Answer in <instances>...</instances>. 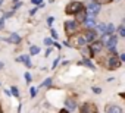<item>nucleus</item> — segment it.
Here are the masks:
<instances>
[{
    "mask_svg": "<svg viewBox=\"0 0 125 113\" xmlns=\"http://www.w3.org/2000/svg\"><path fill=\"white\" fill-rule=\"evenodd\" d=\"M96 2H97L99 5H107V3L112 2V0H96Z\"/></svg>",
    "mask_w": 125,
    "mask_h": 113,
    "instance_id": "obj_25",
    "label": "nucleus"
},
{
    "mask_svg": "<svg viewBox=\"0 0 125 113\" xmlns=\"http://www.w3.org/2000/svg\"><path fill=\"white\" fill-rule=\"evenodd\" d=\"M93 91H94L96 94H100V93H102V88H97V87H94V88H93Z\"/></svg>",
    "mask_w": 125,
    "mask_h": 113,
    "instance_id": "obj_31",
    "label": "nucleus"
},
{
    "mask_svg": "<svg viewBox=\"0 0 125 113\" xmlns=\"http://www.w3.org/2000/svg\"><path fill=\"white\" fill-rule=\"evenodd\" d=\"M119 66H121V59L116 57L115 54H112L109 57V60H107V68L109 69H118Z\"/></svg>",
    "mask_w": 125,
    "mask_h": 113,
    "instance_id": "obj_4",
    "label": "nucleus"
},
{
    "mask_svg": "<svg viewBox=\"0 0 125 113\" xmlns=\"http://www.w3.org/2000/svg\"><path fill=\"white\" fill-rule=\"evenodd\" d=\"M84 38H85L87 43H91V41H94V38H96V32H94L93 29H88V31L84 32Z\"/></svg>",
    "mask_w": 125,
    "mask_h": 113,
    "instance_id": "obj_7",
    "label": "nucleus"
},
{
    "mask_svg": "<svg viewBox=\"0 0 125 113\" xmlns=\"http://www.w3.org/2000/svg\"><path fill=\"white\" fill-rule=\"evenodd\" d=\"M8 43H13V44H18L19 41H21V37L18 35V34H10L8 38H5Z\"/></svg>",
    "mask_w": 125,
    "mask_h": 113,
    "instance_id": "obj_9",
    "label": "nucleus"
},
{
    "mask_svg": "<svg viewBox=\"0 0 125 113\" xmlns=\"http://www.w3.org/2000/svg\"><path fill=\"white\" fill-rule=\"evenodd\" d=\"M2 68H3V65H2V63H0V69H2Z\"/></svg>",
    "mask_w": 125,
    "mask_h": 113,
    "instance_id": "obj_40",
    "label": "nucleus"
},
{
    "mask_svg": "<svg viewBox=\"0 0 125 113\" xmlns=\"http://www.w3.org/2000/svg\"><path fill=\"white\" fill-rule=\"evenodd\" d=\"M97 29L102 32V34H106V29H107V25H104V24H99L97 25Z\"/></svg>",
    "mask_w": 125,
    "mask_h": 113,
    "instance_id": "obj_18",
    "label": "nucleus"
},
{
    "mask_svg": "<svg viewBox=\"0 0 125 113\" xmlns=\"http://www.w3.org/2000/svg\"><path fill=\"white\" fill-rule=\"evenodd\" d=\"M25 79H27V82H28V84L32 81V76L30 75V72H27V74H25Z\"/></svg>",
    "mask_w": 125,
    "mask_h": 113,
    "instance_id": "obj_26",
    "label": "nucleus"
},
{
    "mask_svg": "<svg viewBox=\"0 0 125 113\" xmlns=\"http://www.w3.org/2000/svg\"><path fill=\"white\" fill-rule=\"evenodd\" d=\"M119 59H121V62H125V53H122V54L119 56Z\"/></svg>",
    "mask_w": 125,
    "mask_h": 113,
    "instance_id": "obj_33",
    "label": "nucleus"
},
{
    "mask_svg": "<svg viewBox=\"0 0 125 113\" xmlns=\"http://www.w3.org/2000/svg\"><path fill=\"white\" fill-rule=\"evenodd\" d=\"M102 47H103V43H102V41H94V43L90 46V48H91L93 53H99V51L102 50Z\"/></svg>",
    "mask_w": 125,
    "mask_h": 113,
    "instance_id": "obj_8",
    "label": "nucleus"
},
{
    "mask_svg": "<svg viewBox=\"0 0 125 113\" xmlns=\"http://www.w3.org/2000/svg\"><path fill=\"white\" fill-rule=\"evenodd\" d=\"M75 44H77V46H80V47H85V44H87V41H85V38H84V35H80V37L77 38V41H75Z\"/></svg>",
    "mask_w": 125,
    "mask_h": 113,
    "instance_id": "obj_14",
    "label": "nucleus"
},
{
    "mask_svg": "<svg viewBox=\"0 0 125 113\" xmlns=\"http://www.w3.org/2000/svg\"><path fill=\"white\" fill-rule=\"evenodd\" d=\"M35 12H37V8H34V9H31V10H30V15H34Z\"/></svg>",
    "mask_w": 125,
    "mask_h": 113,
    "instance_id": "obj_35",
    "label": "nucleus"
},
{
    "mask_svg": "<svg viewBox=\"0 0 125 113\" xmlns=\"http://www.w3.org/2000/svg\"><path fill=\"white\" fill-rule=\"evenodd\" d=\"M110 38H112V35H110V34H103V37H102V40H100V41H102L104 46H107V44H109V41H110Z\"/></svg>",
    "mask_w": 125,
    "mask_h": 113,
    "instance_id": "obj_17",
    "label": "nucleus"
},
{
    "mask_svg": "<svg viewBox=\"0 0 125 113\" xmlns=\"http://www.w3.org/2000/svg\"><path fill=\"white\" fill-rule=\"evenodd\" d=\"M2 3H3V0H0V6H2Z\"/></svg>",
    "mask_w": 125,
    "mask_h": 113,
    "instance_id": "obj_39",
    "label": "nucleus"
},
{
    "mask_svg": "<svg viewBox=\"0 0 125 113\" xmlns=\"http://www.w3.org/2000/svg\"><path fill=\"white\" fill-rule=\"evenodd\" d=\"M121 97H124V98H125V93H122V94H121Z\"/></svg>",
    "mask_w": 125,
    "mask_h": 113,
    "instance_id": "obj_38",
    "label": "nucleus"
},
{
    "mask_svg": "<svg viewBox=\"0 0 125 113\" xmlns=\"http://www.w3.org/2000/svg\"><path fill=\"white\" fill-rule=\"evenodd\" d=\"M83 63H84L85 66H88L90 69H94V65H93V63H91V62H90L88 59H84V60H83Z\"/></svg>",
    "mask_w": 125,
    "mask_h": 113,
    "instance_id": "obj_21",
    "label": "nucleus"
},
{
    "mask_svg": "<svg viewBox=\"0 0 125 113\" xmlns=\"http://www.w3.org/2000/svg\"><path fill=\"white\" fill-rule=\"evenodd\" d=\"M0 113H2V106H0Z\"/></svg>",
    "mask_w": 125,
    "mask_h": 113,
    "instance_id": "obj_41",
    "label": "nucleus"
},
{
    "mask_svg": "<svg viewBox=\"0 0 125 113\" xmlns=\"http://www.w3.org/2000/svg\"><path fill=\"white\" fill-rule=\"evenodd\" d=\"M99 10H100V5H99L97 2L88 3V6H87V15H88L90 18H94V16L99 13Z\"/></svg>",
    "mask_w": 125,
    "mask_h": 113,
    "instance_id": "obj_3",
    "label": "nucleus"
},
{
    "mask_svg": "<svg viewBox=\"0 0 125 113\" xmlns=\"http://www.w3.org/2000/svg\"><path fill=\"white\" fill-rule=\"evenodd\" d=\"M124 22H125V19H124Z\"/></svg>",
    "mask_w": 125,
    "mask_h": 113,
    "instance_id": "obj_42",
    "label": "nucleus"
},
{
    "mask_svg": "<svg viewBox=\"0 0 125 113\" xmlns=\"http://www.w3.org/2000/svg\"><path fill=\"white\" fill-rule=\"evenodd\" d=\"M85 27H87V28H93V27H96L94 18H90V16H87V21H85Z\"/></svg>",
    "mask_w": 125,
    "mask_h": 113,
    "instance_id": "obj_15",
    "label": "nucleus"
},
{
    "mask_svg": "<svg viewBox=\"0 0 125 113\" xmlns=\"http://www.w3.org/2000/svg\"><path fill=\"white\" fill-rule=\"evenodd\" d=\"M34 5H38V6H43V0H31Z\"/></svg>",
    "mask_w": 125,
    "mask_h": 113,
    "instance_id": "obj_27",
    "label": "nucleus"
},
{
    "mask_svg": "<svg viewBox=\"0 0 125 113\" xmlns=\"http://www.w3.org/2000/svg\"><path fill=\"white\" fill-rule=\"evenodd\" d=\"M16 62H22L27 65V68H31V60L28 56H21V57H16Z\"/></svg>",
    "mask_w": 125,
    "mask_h": 113,
    "instance_id": "obj_12",
    "label": "nucleus"
},
{
    "mask_svg": "<svg viewBox=\"0 0 125 113\" xmlns=\"http://www.w3.org/2000/svg\"><path fill=\"white\" fill-rule=\"evenodd\" d=\"M10 91H12V94H13L15 97H18V95H19V90H18L16 87H12V90H10Z\"/></svg>",
    "mask_w": 125,
    "mask_h": 113,
    "instance_id": "obj_24",
    "label": "nucleus"
},
{
    "mask_svg": "<svg viewBox=\"0 0 125 113\" xmlns=\"http://www.w3.org/2000/svg\"><path fill=\"white\" fill-rule=\"evenodd\" d=\"M57 63H59V57H56V60H54V62H53V69H54V68H56V65H57Z\"/></svg>",
    "mask_w": 125,
    "mask_h": 113,
    "instance_id": "obj_34",
    "label": "nucleus"
},
{
    "mask_svg": "<svg viewBox=\"0 0 125 113\" xmlns=\"http://www.w3.org/2000/svg\"><path fill=\"white\" fill-rule=\"evenodd\" d=\"M113 31H115V27H113L112 24H109V25H107V29H106V34H110V35H112Z\"/></svg>",
    "mask_w": 125,
    "mask_h": 113,
    "instance_id": "obj_20",
    "label": "nucleus"
},
{
    "mask_svg": "<svg viewBox=\"0 0 125 113\" xmlns=\"http://www.w3.org/2000/svg\"><path fill=\"white\" fill-rule=\"evenodd\" d=\"M81 113H97V106L94 103H84L81 106Z\"/></svg>",
    "mask_w": 125,
    "mask_h": 113,
    "instance_id": "obj_5",
    "label": "nucleus"
},
{
    "mask_svg": "<svg viewBox=\"0 0 125 113\" xmlns=\"http://www.w3.org/2000/svg\"><path fill=\"white\" fill-rule=\"evenodd\" d=\"M50 34H52V37H53V38H54V40H56V38H57V32H56V31H54V29H52V32H50Z\"/></svg>",
    "mask_w": 125,
    "mask_h": 113,
    "instance_id": "obj_30",
    "label": "nucleus"
},
{
    "mask_svg": "<svg viewBox=\"0 0 125 113\" xmlns=\"http://www.w3.org/2000/svg\"><path fill=\"white\" fill-rule=\"evenodd\" d=\"M81 53H83L84 57H88V59H90V57H93V54H94V53L91 51V48H90V47H87V46H85V47H81Z\"/></svg>",
    "mask_w": 125,
    "mask_h": 113,
    "instance_id": "obj_11",
    "label": "nucleus"
},
{
    "mask_svg": "<svg viewBox=\"0 0 125 113\" xmlns=\"http://www.w3.org/2000/svg\"><path fill=\"white\" fill-rule=\"evenodd\" d=\"M63 29H65V34H66L68 37H72V35L78 31V22H77V21H65Z\"/></svg>",
    "mask_w": 125,
    "mask_h": 113,
    "instance_id": "obj_1",
    "label": "nucleus"
},
{
    "mask_svg": "<svg viewBox=\"0 0 125 113\" xmlns=\"http://www.w3.org/2000/svg\"><path fill=\"white\" fill-rule=\"evenodd\" d=\"M116 43H118V40H116V37H115V35H112V38H110V41H109V44H107V48L113 51V50L116 48Z\"/></svg>",
    "mask_w": 125,
    "mask_h": 113,
    "instance_id": "obj_13",
    "label": "nucleus"
},
{
    "mask_svg": "<svg viewBox=\"0 0 125 113\" xmlns=\"http://www.w3.org/2000/svg\"><path fill=\"white\" fill-rule=\"evenodd\" d=\"M53 22H54V18H52V16H50V18L47 19V24H49V25H52Z\"/></svg>",
    "mask_w": 125,
    "mask_h": 113,
    "instance_id": "obj_32",
    "label": "nucleus"
},
{
    "mask_svg": "<svg viewBox=\"0 0 125 113\" xmlns=\"http://www.w3.org/2000/svg\"><path fill=\"white\" fill-rule=\"evenodd\" d=\"M38 51H40V48L37 47V46H31V48H30V53L34 56V54H38Z\"/></svg>",
    "mask_w": 125,
    "mask_h": 113,
    "instance_id": "obj_19",
    "label": "nucleus"
},
{
    "mask_svg": "<svg viewBox=\"0 0 125 113\" xmlns=\"http://www.w3.org/2000/svg\"><path fill=\"white\" fill-rule=\"evenodd\" d=\"M65 104H66V107H68L69 110H74V109L77 107V106H75V101H74L72 98H68V100L65 101Z\"/></svg>",
    "mask_w": 125,
    "mask_h": 113,
    "instance_id": "obj_16",
    "label": "nucleus"
},
{
    "mask_svg": "<svg viewBox=\"0 0 125 113\" xmlns=\"http://www.w3.org/2000/svg\"><path fill=\"white\" fill-rule=\"evenodd\" d=\"M87 9H81L78 13H75V19H77V22L78 24H85V21H87Z\"/></svg>",
    "mask_w": 125,
    "mask_h": 113,
    "instance_id": "obj_6",
    "label": "nucleus"
},
{
    "mask_svg": "<svg viewBox=\"0 0 125 113\" xmlns=\"http://www.w3.org/2000/svg\"><path fill=\"white\" fill-rule=\"evenodd\" d=\"M50 84H52V79H50V78H47V79L41 84V87H50Z\"/></svg>",
    "mask_w": 125,
    "mask_h": 113,
    "instance_id": "obj_23",
    "label": "nucleus"
},
{
    "mask_svg": "<svg viewBox=\"0 0 125 113\" xmlns=\"http://www.w3.org/2000/svg\"><path fill=\"white\" fill-rule=\"evenodd\" d=\"M106 113H122V109L119 106L112 104V106H107L106 107Z\"/></svg>",
    "mask_w": 125,
    "mask_h": 113,
    "instance_id": "obj_10",
    "label": "nucleus"
},
{
    "mask_svg": "<svg viewBox=\"0 0 125 113\" xmlns=\"http://www.w3.org/2000/svg\"><path fill=\"white\" fill-rule=\"evenodd\" d=\"M3 25H5V21H3V19H0V29L3 28Z\"/></svg>",
    "mask_w": 125,
    "mask_h": 113,
    "instance_id": "obj_36",
    "label": "nucleus"
},
{
    "mask_svg": "<svg viewBox=\"0 0 125 113\" xmlns=\"http://www.w3.org/2000/svg\"><path fill=\"white\" fill-rule=\"evenodd\" d=\"M118 34H119L121 37H125V27H119V28H118Z\"/></svg>",
    "mask_w": 125,
    "mask_h": 113,
    "instance_id": "obj_22",
    "label": "nucleus"
},
{
    "mask_svg": "<svg viewBox=\"0 0 125 113\" xmlns=\"http://www.w3.org/2000/svg\"><path fill=\"white\" fill-rule=\"evenodd\" d=\"M59 113H69V112H68V110H65V109H62V110H60Z\"/></svg>",
    "mask_w": 125,
    "mask_h": 113,
    "instance_id": "obj_37",
    "label": "nucleus"
},
{
    "mask_svg": "<svg viewBox=\"0 0 125 113\" xmlns=\"http://www.w3.org/2000/svg\"><path fill=\"white\" fill-rule=\"evenodd\" d=\"M37 95V88H31V97H35Z\"/></svg>",
    "mask_w": 125,
    "mask_h": 113,
    "instance_id": "obj_29",
    "label": "nucleus"
},
{
    "mask_svg": "<svg viewBox=\"0 0 125 113\" xmlns=\"http://www.w3.org/2000/svg\"><path fill=\"white\" fill-rule=\"evenodd\" d=\"M81 9H84L83 3H80V2H71V3L66 6L65 12H66L68 15H75V13H78Z\"/></svg>",
    "mask_w": 125,
    "mask_h": 113,
    "instance_id": "obj_2",
    "label": "nucleus"
},
{
    "mask_svg": "<svg viewBox=\"0 0 125 113\" xmlns=\"http://www.w3.org/2000/svg\"><path fill=\"white\" fill-rule=\"evenodd\" d=\"M44 44H46V46H52V44H53V41H52L50 38H46V40H44Z\"/></svg>",
    "mask_w": 125,
    "mask_h": 113,
    "instance_id": "obj_28",
    "label": "nucleus"
}]
</instances>
